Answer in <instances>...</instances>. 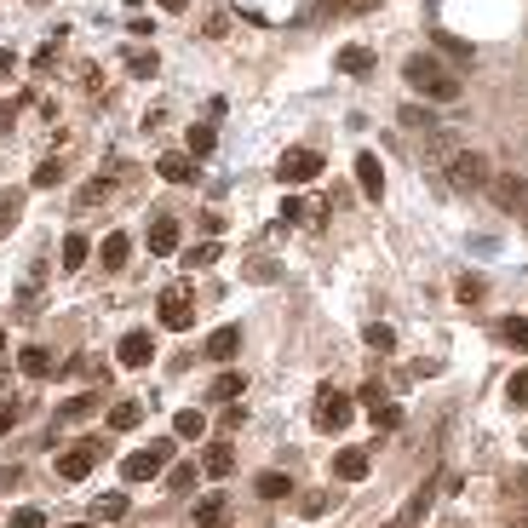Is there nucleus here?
Here are the masks:
<instances>
[{
    "label": "nucleus",
    "instance_id": "17",
    "mask_svg": "<svg viewBox=\"0 0 528 528\" xmlns=\"http://www.w3.org/2000/svg\"><path fill=\"white\" fill-rule=\"evenodd\" d=\"M150 253H178V218H155L150 225Z\"/></svg>",
    "mask_w": 528,
    "mask_h": 528
},
{
    "label": "nucleus",
    "instance_id": "40",
    "mask_svg": "<svg viewBox=\"0 0 528 528\" xmlns=\"http://www.w3.org/2000/svg\"><path fill=\"white\" fill-rule=\"evenodd\" d=\"M52 184H58V162H41L35 167V190H52Z\"/></svg>",
    "mask_w": 528,
    "mask_h": 528
},
{
    "label": "nucleus",
    "instance_id": "2",
    "mask_svg": "<svg viewBox=\"0 0 528 528\" xmlns=\"http://www.w3.org/2000/svg\"><path fill=\"white\" fill-rule=\"evenodd\" d=\"M167 460H173V437H155L150 448H138V453L121 460V477H127V483H150V477L167 471Z\"/></svg>",
    "mask_w": 528,
    "mask_h": 528
},
{
    "label": "nucleus",
    "instance_id": "26",
    "mask_svg": "<svg viewBox=\"0 0 528 528\" xmlns=\"http://www.w3.org/2000/svg\"><path fill=\"white\" fill-rule=\"evenodd\" d=\"M339 69H345V75H367V69H374V52H367V46H339Z\"/></svg>",
    "mask_w": 528,
    "mask_h": 528
},
{
    "label": "nucleus",
    "instance_id": "45",
    "mask_svg": "<svg viewBox=\"0 0 528 528\" xmlns=\"http://www.w3.org/2000/svg\"><path fill=\"white\" fill-rule=\"evenodd\" d=\"M12 425H18V402H0V437H6Z\"/></svg>",
    "mask_w": 528,
    "mask_h": 528
},
{
    "label": "nucleus",
    "instance_id": "16",
    "mask_svg": "<svg viewBox=\"0 0 528 528\" xmlns=\"http://www.w3.org/2000/svg\"><path fill=\"white\" fill-rule=\"evenodd\" d=\"M201 471L207 477H230L236 471V448H230V442H213V448L201 453Z\"/></svg>",
    "mask_w": 528,
    "mask_h": 528
},
{
    "label": "nucleus",
    "instance_id": "21",
    "mask_svg": "<svg viewBox=\"0 0 528 528\" xmlns=\"http://www.w3.org/2000/svg\"><path fill=\"white\" fill-rule=\"evenodd\" d=\"M241 390H248V379H241V374H218L213 385H207V402H236Z\"/></svg>",
    "mask_w": 528,
    "mask_h": 528
},
{
    "label": "nucleus",
    "instance_id": "27",
    "mask_svg": "<svg viewBox=\"0 0 528 528\" xmlns=\"http://www.w3.org/2000/svg\"><path fill=\"white\" fill-rule=\"evenodd\" d=\"M92 259V241L87 236H64V270H81Z\"/></svg>",
    "mask_w": 528,
    "mask_h": 528
},
{
    "label": "nucleus",
    "instance_id": "3",
    "mask_svg": "<svg viewBox=\"0 0 528 528\" xmlns=\"http://www.w3.org/2000/svg\"><path fill=\"white\" fill-rule=\"evenodd\" d=\"M488 178L494 173H488V162L477 150H453L448 155V184L453 190H488Z\"/></svg>",
    "mask_w": 528,
    "mask_h": 528
},
{
    "label": "nucleus",
    "instance_id": "34",
    "mask_svg": "<svg viewBox=\"0 0 528 528\" xmlns=\"http://www.w3.org/2000/svg\"><path fill=\"white\" fill-rule=\"evenodd\" d=\"M12 528H46V511L41 506H18L12 511Z\"/></svg>",
    "mask_w": 528,
    "mask_h": 528
},
{
    "label": "nucleus",
    "instance_id": "47",
    "mask_svg": "<svg viewBox=\"0 0 528 528\" xmlns=\"http://www.w3.org/2000/svg\"><path fill=\"white\" fill-rule=\"evenodd\" d=\"M12 64H18V58H12V52H6V46H0V81H6V75H12Z\"/></svg>",
    "mask_w": 528,
    "mask_h": 528
},
{
    "label": "nucleus",
    "instance_id": "1",
    "mask_svg": "<svg viewBox=\"0 0 528 528\" xmlns=\"http://www.w3.org/2000/svg\"><path fill=\"white\" fill-rule=\"evenodd\" d=\"M402 81H408L414 92H425L431 104H453V98H460L453 69H442V58H431V52H414L408 64H402Z\"/></svg>",
    "mask_w": 528,
    "mask_h": 528
},
{
    "label": "nucleus",
    "instance_id": "22",
    "mask_svg": "<svg viewBox=\"0 0 528 528\" xmlns=\"http://www.w3.org/2000/svg\"><path fill=\"white\" fill-rule=\"evenodd\" d=\"M127 517V494H98V506H92V523L104 528V523H121Z\"/></svg>",
    "mask_w": 528,
    "mask_h": 528
},
{
    "label": "nucleus",
    "instance_id": "7",
    "mask_svg": "<svg viewBox=\"0 0 528 528\" xmlns=\"http://www.w3.org/2000/svg\"><path fill=\"white\" fill-rule=\"evenodd\" d=\"M351 420H356L351 397H339V390H322V397H316V425H322V431H345Z\"/></svg>",
    "mask_w": 528,
    "mask_h": 528
},
{
    "label": "nucleus",
    "instance_id": "44",
    "mask_svg": "<svg viewBox=\"0 0 528 528\" xmlns=\"http://www.w3.org/2000/svg\"><path fill=\"white\" fill-rule=\"evenodd\" d=\"M52 64H58V41H46L41 52H35V69H52Z\"/></svg>",
    "mask_w": 528,
    "mask_h": 528
},
{
    "label": "nucleus",
    "instance_id": "31",
    "mask_svg": "<svg viewBox=\"0 0 528 528\" xmlns=\"http://www.w3.org/2000/svg\"><path fill=\"white\" fill-rule=\"evenodd\" d=\"M402 127H408V132H425V127H437V115H431V109H420V104H408V109H402Z\"/></svg>",
    "mask_w": 528,
    "mask_h": 528
},
{
    "label": "nucleus",
    "instance_id": "42",
    "mask_svg": "<svg viewBox=\"0 0 528 528\" xmlns=\"http://www.w3.org/2000/svg\"><path fill=\"white\" fill-rule=\"evenodd\" d=\"M276 218H281V225H299V218H304V201H281Z\"/></svg>",
    "mask_w": 528,
    "mask_h": 528
},
{
    "label": "nucleus",
    "instance_id": "15",
    "mask_svg": "<svg viewBox=\"0 0 528 528\" xmlns=\"http://www.w3.org/2000/svg\"><path fill=\"white\" fill-rule=\"evenodd\" d=\"M236 351H241V327H213V334H207V356H213V362H230Z\"/></svg>",
    "mask_w": 528,
    "mask_h": 528
},
{
    "label": "nucleus",
    "instance_id": "14",
    "mask_svg": "<svg viewBox=\"0 0 528 528\" xmlns=\"http://www.w3.org/2000/svg\"><path fill=\"white\" fill-rule=\"evenodd\" d=\"M155 173H162L167 184H190V178H195V155L173 150V155H162V162H155Z\"/></svg>",
    "mask_w": 528,
    "mask_h": 528
},
{
    "label": "nucleus",
    "instance_id": "19",
    "mask_svg": "<svg viewBox=\"0 0 528 528\" xmlns=\"http://www.w3.org/2000/svg\"><path fill=\"white\" fill-rule=\"evenodd\" d=\"M253 494H259V500H288L293 483H288L281 471H259V477H253Z\"/></svg>",
    "mask_w": 528,
    "mask_h": 528
},
{
    "label": "nucleus",
    "instance_id": "49",
    "mask_svg": "<svg viewBox=\"0 0 528 528\" xmlns=\"http://www.w3.org/2000/svg\"><path fill=\"white\" fill-rule=\"evenodd\" d=\"M155 6H162V12H184V6H190V0H155Z\"/></svg>",
    "mask_w": 528,
    "mask_h": 528
},
{
    "label": "nucleus",
    "instance_id": "28",
    "mask_svg": "<svg viewBox=\"0 0 528 528\" xmlns=\"http://www.w3.org/2000/svg\"><path fill=\"white\" fill-rule=\"evenodd\" d=\"M184 144H190V150H184V155H195V162H201V155H213L218 132H213V127H190V138H184Z\"/></svg>",
    "mask_w": 528,
    "mask_h": 528
},
{
    "label": "nucleus",
    "instance_id": "38",
    "mask_svg": "<svg viewBox=\"0 0 528 528\" xmlns=\"http://www.w3.org/2000/svg\"><path fill=\"white\" fill-rule=\"evenodd\" d=\"M437 46H442L448 58H460V64H471V46H465V41H453V35H437Z\"/></svg>",
    "mask_w": 528,
    "mask_h": 528
},
{
    "label": "nucleus",
    "instance_id": "46",
    "mask_svg": "<svg viewBox=\"0 0 528 528\" xmlns=\"http://www.w3.org/2000/svg\"><path fill=\"white\" fill-rule=\"evenodd\" d=\"M104 195H109V184H104V178H92L87 190H81V201H104Z\"/></svg>",
    "mask_w": 528,
    "mask_h": 528
},
{
    "label": "nucleus",
    "instance_id": "24",
    "mask_svg": "<svg viewBox=\"0 0 528 528\" xmlns=\"http://www.w3.org/2000/svg\"><path fill=\"white\" fill-rule=\"evenodd\" d=\"M138 420H144V402H115L109 408V431H138Z\"/></svg>",
    "mask_w": 528,
    "mask_h": 528
},
{
    "label": "nucleus",
    "instance_id": "5",
    "mask_svg": "<svg viewBox=\"0 0 528 528\" xmlns=\"http://www.w3.org/2000/svg\"><path fill=\"white\" fill-rule=\"evenodd\" d=\"M316 173H322V155L304 150V144H293V150L276 162V178H281V184H293V190H299V184H311Z\"/></svg>",
    "mask_w": 528,
    "mask_h": 528
},
{
    "label": "nucleus",
    "instance_id": "29",
    "mask_svg": "<svg viewBox=\"0 0 528 528\" xmlns=\"http://www.w3.org/2000/svg\"><path fill=\"white\" fill-rule=\"evenodd\" d=\"M18 213H23V195H18V190H6V195H0V236H6V230L18 225Z\"/></svg>",
    "mask_w": 528,
    "mask_h": 528
},
{
    "label": "nucleus",
    "instance_id": "13",
    "mask_svg": "<svg viewBox=\"0 0 528 528\" xmlns=\"http://www.w3.org/2000/svg\"><path fill=\"white\" fill-rule=\"evenodd\" d=\"M18 367H23L29 379H52V374H58V362H52V351H46V345H23V351H18Z\"/></svg>",
    "mask_w": 528,
    "mask_h": 528
},
{
    "label": "nucleus",
    "instance_id": "33",
    "mask_svg": "<svg viewBox=\"0 0 528 528\" xmlns=\"http://www.w3.org/2000/svg\"><path fill=\"white\" fill-rule=\"evenodd\" d=\"M362 339H367L374 351H390V345H397V334H390L385 322H367V327H362Z\"/></svg>",
    "mask_w": 528,
    "mask_h": 528
},
{
    "label": "nucleus",
    "instance_id": "30",
    "mask_svg": "<svg viewBox=\"0 0 528 528\" xmlns=\"http://www.w3.org/2000/svg\"><path fill=\"white\" fill-rule=\"evenodd\" d=\"M167 488H173V494H190V488H195V465L190 460L173 465V471H167Z\"/></svg>",
    "mask_w": 528,
    "mask_h": 528
},
{
    "label": "nucleus",
    "instance_id": "41",
    "mask_svg": "<svg viewBox=\"0 0 528 528\" xmlns=\"http://www.w3.org/2000/svg\"><path fill=\"white\" fill-rule=\"evenodd\" d=\"M299 511H304V517H322V511H327V494H304Z\"/></svg>",
    "mask_w": 528,
    "mask_h": 528
},
{
    "label": "nucleus",
    "instance_id": "25",
    "mask_svg": "<svg viewBox=\"0 0 528 528\" xmlns=\"http://www.w3.org/2000/svg\"><path fill=\"white\" fill-rule=\"evenodd\" d=\"M98 408H104V397H98V390H81L75 402H64V414H58V420H92Z\"/></svg>",
    "mask_w": 528,
    "mask_h": 528
},
{
    "label": "nucleus",
    "instance_id": "10",
    "mask_svg": "<svg viewBox=\"0 0 528 528\" xmlns=\"http://www.w3.org/2000/svg\"><path fill=\"white\" fill-rule=\"evenodd\" d=\"M121 362H127V367H150V356H155V339L150 334H144V327H132V334L127 339H121Z\"/></svg>",
    "mask_w": 528,
    "mask_h": 528
},
{
    "label": "nucleus",
    "instance_id": "39",
    "mask_svg": "<svg viewBox=\"0 0 528 528\" xmlns=\"http://www.w3.org/2000/svg\"><path fill=\"white\" fill-rule=\"evenodd\" d=\"M127 69L132 75H155V52H127Z\"/></svg>",
    "mask_w": 528,
    "mask_h": 528
},
{
    "label": "nucleus",
    "instance_id": "4",
    "mask_svg": "<svg viewBox=\"0 0 528 528\" xmlns=\"http://www.w3.org/2000/svg\"><path fill=\"white\" fill-rule=\"evenodd\" d=\"M190 322H195V293L184 288V281H173V288H162V327H173V334H184Z\"/></svg>",
    "mask_w": 528,
    "mask_h": 528
},
{
    "label": "nucleus",
    "instance_id": "9",
    "mask_svg": "<svg viewBox=\"0 0 528 528\" xmlns=\"http://www.w3.org/2000/svg\"><path fill=\"white\" fill-rule=\"evenodd\" d=\"M488 190H494V201L506 207V213H517V207H528V184L517 173H494L488 178Z\"/></svg>",
    "mask_w": 528,
    "mask_h": 528
},
{
    "label": "nucleus",
    "instance_id": "52",
    "mask_svg": "<svg viewBox=\"0 0 528 528\" xmlns=\"http://www.w3.org/2000/svg\"><path fill=\"white\" fill-rule=\"evenodd\" d=\"M385 528H402V523H385Z\"/></svg>",
    "mask_w": 528,
    "mask_h": 528
},
{
    "label": "nucleus",
    "instance_id": "11",
    "mask_svg": "<svg viewBox=\"0 0 528 528\" xmlns=\"http://www.w3.org/2000/svg\"><path fill=\"white\" fill-rule=\"evenodd\" d=\"M230 523V494H201L195 500V528H225Z\"/></svg>",
    "mask_w": 528,
    "mask_h": 528
},
{
    "label": "nucleus",
    "instance_id": "43",
    "mask_svg": "<svg viewBox=\"0 0 528 528\" xmlns=\"http://www.w3.org/2000/svg\"><path fill=\"white\" fill-rule=\"evenodd\" d=\"M201 230L218 241V236H225V213H201Z\"/></svg>",
    "mask_w": 528,
    "mask_h": 528
},
{
    "label": "nucleus",
    "instance_id": "36",
    "mask_svg": "<svg viewBox=\"0 0 528 528\" xmlns=\"http://www.w3.org/2000/svg\"><path fill=\"white\" fill-rule=\"evenodd\" d=\"M213 259H218V241H201V248L184 253V264H190V270H201V264H213Z\"/></svg>",
    "mask_w": 528,
    "mask_h": 528
},
{
    "label": "nucleus",
    "instance_id": "50",
    "mask_svg": "<svg viewBox=\"0 0 528 528\" xmlns=\"http://www.w3.org/2000/svg\"><path fill=\"white\" fill-rule=\"evenodd\" d=\"M69 528H98V523H69Z\"/></svg>",
    "mask_w": 528,
    "mask_h": 528
},
{
    "label": "nucleus",
    "instance_id": "18",
    "mask_svg": "<svg viewBox=\"0 0 528 528\" xmlns=\"http://www.w3.org/2000/svg\"><path fill=\"white\" fill-rule=\"evenodd\" d=\"M173 437H184V442L207 437V414H201V408H178V414H173Z\"/></svg>",
    "mask_w": 528,
    "mask_h": 528
},
{
    "label": "nucleus",
    "instance_id": "23",
    "mask_svg": "<svg viewBox=\"0 0 528 528\" xmlns=\"http://www.w3.org/2000/svg\"><path fill=\"white\" fill-rule=\"evenodd\" d=\"M494 334H500V345H511V351H528V316H506V322H500Z\"/></svg>",
    "mask_w": 528,
    "mask_h": 528
},
{
    "label": "nucleus",
    "instance_id": "37",
    "mask_svg": "<svg viewBox=\"0 0 528 528\" xmlns=\"http://www.w3.org/2000/svg\"><path fill=\"white\" fill-rule=\"evenodd\" d=\"M453 293H460L465 304H477V299L488 293V281H483V276H460V288H453Z\"/></svg>",
    "mask_w": 528,
    "mask_h": 528
},
{
    "label": "nucleus",
    "instance_id": "35",
    "mask_svg": "<svg viewBox=\"0 0 528 528\" xmlns=\"http://www.w3.org/2000/svg\"><path fill=\"white\" fill-rule=\"evenodd\" d=\"M506 397L517 402V408H528V367H517V374L506 379Z\"/></svg>",
    "mask_w": 528,
    "mask_h": 528
},
{
    "label": "nucleus",
    "instance_id": "12",
    "mask_svg": "<svg viewBox=\"0 0 528 528\" xmlns=\"http://www.w3.org/2000/svg\"><path fill=\"white\" fill-rule=\"evenodd\" d=\"M356 184H362V195H374V201H379V195H385V167H379V155H356Z\"/></svg>",
    "mask_w": 528,
    "mask_h": 528
},
{
    "label": "nucleus",
    "instance_id": "20",
    "mask_svg": "<svg viewBox=\"0 0 528 528\" xmlns=\"http://www.w3.org/2000/svg\"><path fill=\"white\" fill-rule=\"evenodd\" d=\"M127 253H132V241L115 230V236H104V248H98V264H104V270H121V264H127Z\"/></svg>",
    "mask_w": 528,
    "mask_h": 528
},
{
    "label": "nucleus",
    "instance_id": "6",
    "mask_svg": "<svg viewBox=\"0 0 528 528\" xmlns=\"http://www.w3.org/2000/svg\"><path fill=\"white\" fill-rule=\"evenodd\" d=\"M92 465H98V442H75V448L58 453V477H64V483H87Z\"/></svg>",
    "mask_w": 528,
    "mask_h": 528
},
{
    "label": "nucleus",
    "instance_id": "48",
    "mask_svg": "<svg viewBox=\"0 0 528 528\" xmlns=\"http://www.w3.org/2000/svg\"><path fill=\"white\" fill-rule=\"evenodd\" d=\"M316 6H322V12H345L351 0H316Z\"/></svg>",
    "mask_w": 528,
    "mask_h": 528
},
{
    "label": "nucleus",
    "instance_id": "32",
    "mask_svg": "<svg viewBox=\"0 0 528 528\" xmlns=\"http://www.w3.org/2000/svg\"><path fill=\"white\" fill-rule=\"evenodd\" d=\"M374 425H379V431H397V425H402V408H397V402H374Z\"/></svg>",
    "mask_w": 528,
    "mask_h": 528
},
{
    "label": "nucleus",
    "instance_id": "51",
    "mask_svg": "<svg viewBox=\"0 0 528 528\" xmlns=\"http://www.w3.org/2000/svg\"><path fill=\"white\" fill-rule=\"evenodd\" d=\"M0 356H6V334H0Z\"/></svg>",
    "mask_w": 528,
    "mask_h": 528
},
{
    "label": "nucleus",
    "instance_id": "8",
    "mask_svg": "<svg viewBox=\"0 0 528 528\" xmlns=\"http://www.w3.org/2000/svg\"><path fill=\"white\" fill-rule=\"evenodd\" d=\"M367 471H374V453H367V448H339L334 453V477H339V483H362Z\"/></svg>",
    "mask_w": 528,
    "mask_h": 528
}]
</instances>
